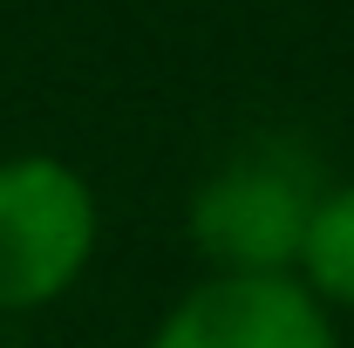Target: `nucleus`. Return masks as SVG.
<instances>
[{
    "label": "nucleus",
    "instance_id": "1",
    "mask_svg": "<svg viewBox=\"0 0 354 348\" xmlns=\"http://www.w3.org/2000/svg\"><path fill=\"white\" fill-rule=\"evenodd\" d=\"M95 184L68 157H0V314L55 307L95 260Z\"/></svg>",
    "mask_w": 354,
    "mask_h": 348
},
{
    "label": "nucleus",
    "instance_id": "2",
    "mask_svg": "<svg viewBox=\"0 0 354 348\" xmlns=\"http://www.w3.org/2000/svg\"><path fill=\"white\" fill-rule=\"evenodd\" d=\"M313 198V171L286 143H252L191 191L184 225L212 273H293Z\"/></svg>",
    "mask_w": 354,
    "mask_h": 348
},
{
    "label": "nucleus",
    "instance_id": "3",
    "mask_svg": "<svg viewBox=\"0 0 354 348\" xmlns=\"http://www.w3.org/2000/svg\"><path fill=\"white\" fill-rule=\"evenodd\" d=\"M143 348H341V328L300 273H205Z\"/></svg>",
    "mask_w": 354,
    "mask_h": 348
},
{
    "label": "nucleus",
    "instance_id": "4",
    "mask_svg": "<svg viewBox=\"0 0 354 348\" xmlns=\"http://www.w3.org/2000/svg\"><path fill=\"white\" fill-rule=\"evenodd\" d=\"M293 273L307 280V294L327 314H354V177L327 184L313 198V218H307Z\"/></svg>",
    "mask_w": 354,
    "mask_h": 348
}]
</instances>
